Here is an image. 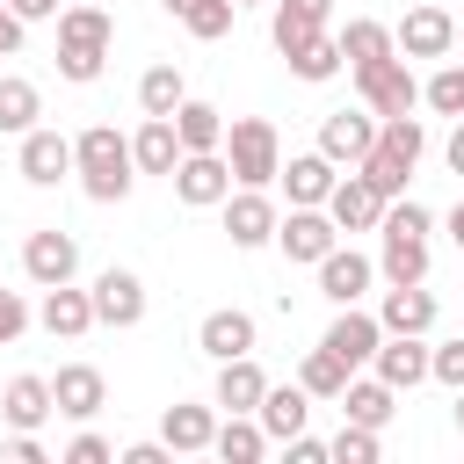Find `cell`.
Masks as SVG:
<instances>
[{
  "mask_svg": "<svg viewBox=\"0 0 464 464\" xmlns=\"http://www.w3.org/2000/svg\"><path fill=\"white\" fill-rule=\"evenodd\" d=\"M51 399H58V413H65V420H80V428H87V420L109 406V377H102L94 362H65V370L51 377Z\"/></svg>",
  "mask_w": 464,
  "mask_h": 464,
  "instance_id": "2e32d148",
  "label": "cell"
},
{
  "mask_svg": "<svg viewBox=\"0 0 464 464\" xmlns=\"http://www.w3.org/2000/svg\"><path fill=\"white\" fill-rule=\"evenodd\" d=\"M283 450H290V464H326V457H334V450H326V442H312V435H290Z\"/></svg>",
  "mask_w": 464,
  "mask_h": 464,
  "instance_id": "7dc6e473",
  "label": "cell"
},
{
  "mask_svg": "<svg viewBox=\"0 0 464 464\" xmlns=\"http://www.w3.org/2000/svg\"><path fill=\"white\" fill-rule=\"evenodd\" d=\"M14 167H22V181L29 188H58L65 174H72V138H58V130H22V152H14Z\"/></svg>",
  "mask_w": 464,
  "mask_h": 464,
  "instance_id": "7c38bea8",
  "label": "cell"
},
{
  "mask_svg": "<svg viewBox=\"0 0 464 464\" xmlns=\"http://www.w3.org/2000/svg\"><path fill=\"white\" fill-rule=\"evenodd\" d=\"M348 370H362V362H377V341H384V319L377 312H362V304H334V326L319 334Z\"/></svg>",
  "mask_w": 464,
  "mask_h": 464,
  "instance_id": "30bf717a",
  "label": "cell"
},
{
  "mask_svg": "<svg viewBox=\"0 0 464 464\" xmlns=\"http://www.w3.org/2000/svg\"><path fill=\"white\" fill-rule=\"evenodd\" d=\"M326 450H334V464H377V450H384V442H377V428H355V420H348Z\"/></svg>",
  "mask_w": 464,
  "mask_h": 464,
  "instance_id": "ab89813d",
  "label": "cell"
},
{
  "mask_svg": "<svg viewBox=\"0 0 464 464\" xmlns=\"http://www.w3.org/2000/svg\"><path fill=\"white\" fill-rule=\"evenodd\" d=\"M232 188H239V181H232V160H225V152H181V167H174V196H181L188 210H218Z\"/></svg>",
  "mask_w": 464,
  "mask_h": 464,
  "instance_id": "52a82bcc",
  "label": "cell"
},
{
  "mask_svg": "<svg viewBox=\"0 0 464 464\" xmlns=\"http://www.w3.org/2000/svg\"><path fill=\"white\" fill-rule=\"evenodd\" d=\"M36 319H44L51 341H80L87 326H102V319H94V290H72V283H51L44 304H36Z\"/></svg>",
  "mask_w": 464,
  "mask_h": 464,
  "instance_id": "ac0fdd59",
  "label": "cell"
},
{
  "mask_svg": "<svg viewBox=\"0 0 464 464\" xmlns=\"http://www.w3.org/2000/svg\"><path fill=\"white\" fill-rule=\"evenodd\" d=\"M36 116H44V94H36V80H22V72H0V130H7V138H22V130H36Z\"/></svg>",
  "mask_w": 464,
  "mask_h": 464,
  "instance_id": "d6a6232c",
  "label": "cell"
},
{
  "mask_svg": "<svg viewBox=\"0 0 464 464\" xmlns=\"http://www.w3.org/2000/svg\"><path fill=\"white\" fill-rule=\"evenodd\" d=\"M457 435H464V392H457Z\"/></svg>",
  "mask_w": 464,
  "mask_h": 464,
  "instance_id": "f5cc1de1",
  "label": "cell"
},
{
  "mask_svg": "<svg viewBox=\"0 0 464 464\" xmlns=\"http://www.w3.org/2000/svg\"><path fill=\"white\" fill-rule=\"evenodd\" d=\"M276 181H283V196H290V203H326V196H334V181H341V167H334L326 152H297V160H283V174H276Z\"/></svg>",
  "mask_w": 464,
  "mask_h": 464,
  "instance_id": "cb8c5ba5",
  "label": "cell"
},
{
  "mask_svg": "<svg viewBox=\"0 0 464 464\" xmlns=\"http://www.w3.org/2000/svg\"><path fill=\"white\" fill-rule=\"evenodd\" d=\"M420 102L435 116H464V65H435V80L420 87Z\"/></svg>",
  "mask_w": 464,
  "mask_h": 464,
  "instance_id": "f35d334b",
  "label": "cell"
},
{
  "mask_svg": "<svg viewBox=\"0 0 464 464\" xmlns=\"http://www.w3.org/2000/svg\"><path fill=\"white\" fill-rule=\"evenodd\" d=\"M420 152H428L420 116H377V145H370V160H362L355 174H370V188H377L384 203H399L406 181H413V167H420Z\"/></svg>",
  "mask_w": 464,
  "mask_h": 464,
  "instance_id": "3957f363",
  "label": "cell"
},
{
  "mask_svg": "<svg viewBox=\"0 0 464 464\" xmlns=\"http://www.w3.org/2000/svg\"><path fill=\"white\" fill-rule=\"evenodd\" d=\"M72 174H80V188H87L94 203H123L130 181H138L130 138H123L116 123H87V130L72 138Z\"/></svg>",
  "mask_w": 464,
  "mask_h": 464,
  "instance_id": "6da1fadb",
  "label": "cell"
},
{
  "mask_svg": "<svg viewBox=\"0 0 464 464\" xmlns=\"http://www.w3.org/2000/svg\"><path fill=\"white\" fill-rule=\"evenodd\" d=\"M341 65H348V58H341V36H312L304 51H290V72H297V80H312V87H319V80H334Z\"/></svg>",
  "mask_w": 464,
  "mask_h": 464,
  "instance_id": "8d00e7d4",
  "label": "cell"
},
{
  "mask_svg": "<svg viewBox=\"0 0 464 464\" xmlns=\"http://www.w3.org/2000/svg\"><path fill=\"white\" fill-rule=\"evenodd\" d=\"M181 102H188L181 65H167V58H160V65H145V80H138V109H145V116H174Z\"/></svg>",
  "mask_w": 464,
  "mask_h": 464,
  "instance_id": "836d02e7",
  "label": "cell"
},
{
  "mask_svg": "<svg viewBox=\"0 0 464 464\" xmlns=\"http://www.w3.org/2000/svg\"><path fill=\"white\" fill-rule=\"evenodd\" d=\"M326 218H334L341 232H377V225H384V196L370 188V174L348 167V174L334 181V196H326Z\"/></svg>",
  "mask_w": 464,
  "mask_h": 464,
  "instance_id": "4fadbf2b",
  "label": "cell"
},
{
  "mask_svg": "<svg viewBox=\"0 0 464 464\" xmlns=\"http://www.w3.org/2000/svg\"><path fill=\"white\" fill-rule=\"evenodd\" d=\"M450 239L464 246V196H457V210H450Z\"/></svg>",
  "mask_w": 464,
  "mask_h": 464,
  "instance_id": "f907efd6",
  "label": "cell"
},
{
  "mask_svg": "<svg viewBox=\"0 0 464 464\" xmlns=\"http://www.w3.org/2000/svg\"><path fill=\"white\" fill-rule=\"evenodd\" d=\"M457 44H464V22H457Z\"/></svg>",
  "mask_w": 464,
  "mask_h": 464,
  "instance_id": "11a10c76",
  "label": "cell"
},
{
  "mask_svg": "<svg viewBox=\"0 0 464 464\" xmlns=\"http://www.w3.org/2000/svg\"><path fill=\"white\" fill-rule=\"evenodd\" d=\"M276 14H268V44L290 58V51H304L312 36H326V14H334V0H268Z\"/></svg>",
  "mask_w": 464,
  "mask_h": 464,
  "instance_id": "e0dca14e",
  "label": "cell"
},
{
  "mask_svg": "<svg viewBox=\"0 0 464 464\" xmlns=\"http://www.w3.org/2000/svg\"><path fill=\"white\" fill-rule=\"evenodd\" d=\"M276 246H283V261L319 268V261L341 246V225L326 218V203H290V210H283V225H276Z\"/></svg>",
  "mask_w": 464,
  "mask_h": 464,
  "instance_id": "5b68a950",
  "label": "cell"
},
{
  "mask_svg": "<svg viewBox=\"0 0 464 464\" xmlns=\"http://www.w3.org/2000/svg\"><path fill=\"white\" fill-rule=\"evenodd\" d=\"M261 392H268V377H261V362H254V355L218 362V392H210V399H218L225 413H254V406H261Z\"/></svg>",
  "mask_w": 464,
  "mask_h": 464,
  "instance_id": "4316f807",
  "label": "cell"
},
{
  "mask_svg": "<svg viewBox=\"0 0 464 464\" xmlns=\"http://www.w3.org/2000/svg\"><path fill=\"white\" fill-rule=\"evenodd\" d=\"M377 276L384 283H428V232H384Z\"/></svg>",
  "mask_w": 464,
  "mask_h": 464,
  "instance_id": "d4e9b609",
  "label": "cell"
},
{
  "mask_svg": "<svg viewBox=\"0 0 464 464\" xmlns=\"http://www.w3.org/2000/svg\"><path fill=\"white\" fill-rule=\"evenodd\" d=\"M22 276H29L36 290L72 283V276H80V239H72V232H58V225L29 232V239H22Z\"/></svg>",
  "mask_w": 464,
  "mask_h": 464,
  "instance_id": "ba28073f",
  "label": "cell"
},
{
  "mask_svg": "<svg viewBox=\"0 0 464 464\" xmlns=\"http://www.w3.org/2000/svg\"><path fill=\"white\" fill-rule=\"evenodd\" d=\"M428 362H435V348H428L420 334H384V341H377V377H384L392 392L428 384Z\"/></svg>",
  "mask_w": 464,
  "mask_h": 464,
  "instance_id": "ffe728a7",
  "label": "cell"
},
{
  "mask_svg": "<svg viewBox=\"0 0 464 464\" xmlns=\"http://www.w3.org/2000/svg\"><path fill=\"white\" fill-rule=\"evenodd\" d=\"M196 348H203L210 362L254 355V312H239V304H218V312H203V326H196Z\"/></svg>",
  "mask_w": 464,
  "mask_h": 464,
  "instance_id": "d6986e66",
  "label": "cell"
},
{
  "mask_svg": "<svg viewBox=\"0 0 464 464\" xmlns=\"http://www.w3.org/2000/svg\"><path fill=\"white\" fill-rule=\"evenodd\" d=\"M392 36H399V58H450L457 51V14L450 7H406V22Z\"/></svg>",
  "mask_w": 464,
  "mask_h": 464,
  "instance_id": "8fae6325",
  "label": "cell"
},
{
  "mask_svg": "<svg viewBox=\"0 0 464 464\" xmlns=\"http://www.w3.org/2000/svg\"><path fill=\"white\" fill-rule=\"evenodd\" d=\"M188 7H196V0H167V14H188Z\"/></svg>",
  "mask_w": 464,
  "mask_h": 464,
  "instance_id": "816d5d0a",
  "label": "cell"
},
{
  "mask_svg": "<svg viewBox=\"0 0 464 464\" xmlns=\"http://www.w3.org/2000/svg\"><path fill=\"white\" fill-rule=\"evenodd\" d=\"M174 130H181L188 152H225V109H210V102H181Z\"/></svg>",
  "mask_w": 464,
  "mask_h": 464,
  "instance_id": "e575fe53",
  "label": "cell"
},
{
  "mask_svg": "<svg viewBox=\"0 0 464 464\" xmlns=\"http://www.w3.org/2000/svg\"><path fill=\"white\" fill-rule=\"evenodd\" d=\"M428 377H435V384H450V392H464V334H457V341H435Z\"/></svg>",
  "mask_w": 464,
  "mask_h": 464,
  "instance_id": "60d3db41",
  "label": "cell"
},
{
  "mask_svg": "<svg viewBox=\"0 0 464 464\" xmlns=\"http://www.w3.org/2000/svg\"><path fill=\"white\" fill-rule=\"evenodd\" d=\"M232 14H239V0H196L188 14H174L196 44H218V36H232Z\"/></svg>",
  "mask_w": 464,
  "mask_h": 464,
  "instance_id": "74e56055",
  "label": "cell"
},
{
  "mask_svg": "<svg viewBox=\"0 0 464 464\" xmlns=\"http://www.w3.org/2000/svg\"><path fill=\"white\" fill-rule=\"evenodd\" d=\"M377 319H384V334H428L435 326V297L420 283H392L384 304H377Z\"/></svg>",
  "mask_w": 464,
  "mask_h": 464,
  "instance_id": "484cf974",
  "label": "cell"
},
{
  "mask_svg": "<svg viewBox=\"0 0 464 464\" xmlns=\"http://www.w3.org/2000/svg\"><path fill=\"white\" fill-rule=\"evenodd\" d=\"M341 58H348V72H362V65H377V58H399V36H392V22H370V14H355V22L341 29Z\"/></svg>",
  "mask_w": 464,
  "mask_h": 464,
  "instance_id": "f1b7e54d",
  "label": "cell"
},
{
  "mask_svg": "<svg viewBox=\"0 0 464 464\" xmlns=\"http://www.w3.org/2000/svg\"><path fill=\"white\" fill-rule=\"evenodd\" d=\"M254 413H261L268 442H290V435H304V420H312V392H304V384H268Z\"/></svg>",
  "mask_w": 464,
  "mask_h": 464,
  "instance_id": "603a6c76",
  "label": "cell"
},
{
  "mask_svg": "<svg viewBox=\"0 0 464 464\" xmlns=\"http://www.w3.org/2000/svg\"><path fill=\"white\" fill-rule=\"evenodd\" d=\"M218 210H225L232 246H268V239H276V225H283V210L268 203V188H239V196H225Z\"/></svg>",
  "mask_w": 464,
  "mask_h": 464,
  "instance_id": "5bb4252c",
  "label": "cell"
},
{
  "mask_svg": "<svg viewBox=\"0 0 464 464\" xmlns=\"http://www.w3.org/2000/svg\"><path fill=\"white\" fill-rule=\"evenodd\" d=\"M181 130H174V116H145L138 123V138H130V160H138V174H167L174 181V167H181Z\"/></svg>",
  "mask_w": 464,
  "mask_h": 464,
  "instance_id": "7402d4cb",
  "label": "cell"
},
{
  "mask_svg": "<svg viewBox=\"0 0 464 464\" xmlns=\"http://www.w3.org/2000/svg\"><path fill=\"white\" fill-rule=\"evenodd\" d=\"M29 326V304H22V290H0V341H14Z\"/></svg>",
  "mask_w": 464,
  "mask_h": 464,
  "instance_id": "7bdbcfd3",
  "label": "cell"
},
{
  "mask_svg": "<svg viewBox=\"0 0 464 464\" xmlns=\"http://www.w3.org/2000/svg\"><path fill=\"white\" fill-rule=\"evenodd\" d=\"M355 87H362V109H377V116H413V109H420L413 58H377V65L355 72Z\"/></svg>",
  "mask_w": 464,
  "mask_h": 464,
  "instance_id": "8992f818",
  "label": "cell"
},
{
  "mask_svg": "<svg viewBox=\"0 0 464 464\" xmlns=\"http://www.w3.org/2000/svg\"><path fill=\"white\" fill-rule=\"evenodd\" d=\"M94 319L102 326H138L145 319V283L130 268H102L94 276Z\"/></svg>",
  "mask_w": 464,
  "mask_h": 464,
  "instance_id": "44dd1931",
  "label": "cell"
},
{
  "mask_svg": "<svg viewBox=\"0 0 464 464\" xmlns=\"http://www.w3.org/2000/svg\"><path fill=\"white\" fill-rule=\"evenodd\" d=\"M123 464H174V442H167V435H160V442H130Z\"/></svg>",
  "mask_w": 464,
  "mask_h": 464,
  "instance_id": "f6af8a7d",
  "label": "cell"
},
{
  "mask_svg": "<svg viewBox=\"0 0 464 464\" xmlns=\"http://www.w3.org/2000/svg\"><path fill=\"white\" fill-rule=\"evenodd\" d=\"M239 7H261V0H239Z\"/></svg>",
  "mask_w": 464,
  "mask_h": 464,
  "instance_id": "db71d44e",
  "label": "cell"
},
{
  "mask_svg": "<svg viewBox=\"0 0 464 464\" xmlns=\"http://www.w3.org/2000/svg\"><path fill=\"white\" fill-rule=\"evenodd\" d=\"M0 413H7V428H44V420L58 413L51 377H14V384L0 392Z\"/></svg>",
  "mask_w": 464,
  "mask_h": 464,
  "instance_id": "f546056e",
  "label": "cell"
},
{
  "mask_svg": "<svg viewBox=\"0 0 464 464\" xmlns=\"http://www.w3.org/2000/svg\"><path fill=\"white\" fill-rule=\"evenodd\" d=\"M370 145H377V109H334V116L319 123V152H326L334 167H362Z\"/></svg>",
  "mask_w": 464,
  "mask_h": 464,
  "instance_id": "9c48e42d",
  "label": "cell"
},
{
  "mask_svg": "<svg viewBox=\"0 0 464 464\" xmlns=\"http://www.w3.org/2000/svg\"><path fill=\"white\" fill-rule=\"evenodd\" d=\"M7 7H14V14H22V22H58V14H65V7H58V0H7Z\"/></svg>",
  "mask_w": 464,
  "mask_h": 464,
  "instance_id": "c3c4849f",
  "label": "cell"
},
{
  "mask_svg": "<svg viewBox=\"0 0 464 464\" xmlns=\"http://www.w3.org/2000/svg\"><path fill=\"white\" fill-rule=\"evenodd\" d=\"M109 44H116V22H109V7H94V0H72V7L58 14V72H65L72 87L102 80V65H109Z\"/></svg>",
  "mask_w": 464,
  "mask_h": 464,
  "instance_id": "7a4b0ae2",
  "label": "cell"
},
{
  "mask_svg": "<svg viewBox=\"0 0 464 464\" xmlns=\"http://www.w3.org/2000/svg\"><path fill=\"white\" fill-rule=\"evenodd\" d=\"M341 413H348L355 428H384V420L399 413V392H392L384 377H348V392H341Z\"/></svg>",
  "mask_w": 464,
  "mask_h": 464,
  "instance_id": "4dcf8cb0",
  "label": "cell"
},
{
  "mask_svg": "<svg viewBox=\"0 0 464 464\" xmlns=\"http://www.w3.org/2000/svg\"><path fill=\"white\" fill-rule=\"evenodd\" d=\"M348 377H355V370H348L326 341H319V348H304V362H297V384H304L312 399H341V392H348Z\"/></svg>",
  "mask_w": 464,
  "mask_h": 464,
  "instance_id": "d590c367",
  "label": "cell"
},
{
  "mask_svg": "<svg viewBox=\"0 0 464 464\" xmlns=\"http://www.w3.org/2000/svg\"><path fill=\"white\" fill-rule=\"evenodd\" d=\"M22 29H29V22H22V14L0 0V58H14V51H22Z\"/></svg>",
  "mask_w": 464,
  "mask_h": 464,
  "instance_id": "bcb514c9",
  "label": "cell"
},
{
  "mask_svg": "<svg viewBox=\"0 0 464 464\" xmlns=\"http://www.w3.org/2000/svg\"><path fill=\"white\" fill-rule=\"evenodd\" d=\"M160 435L174 442V457L210 450V435H218V399H210V406H167V413H160Z\"/></svg>",
  "mask_w": 464,
  "mask_h": 464,
  "instance_id": "83f0119b",
  "label": "cell"
},
{
  "mask_svg": "<svg viewBox=\"0 0 464 464\" xmlns=\"http://www.w3.org/2000/svg\"><path fill=\"white\" fill-rule=\"evenodd\" d=\"M225 160H232V181L239 188H268L283 174V138L268 116H232L225 123Z\"/></svg>",
  "mask_w": 464,
  "mask_h": 464,
  "instance_id": "277c9868",
  "label": "cell"
},
{
  "mask_svg": "<svg viewBox=\"0 0 464 464\" xmlns=\"http://www.w3.org/2000/svg\"><path fill=\"white\" fill-rule=\"evenodd\" d=\"M442 160H450V174H464V116H457V130H450V145H442Z\"/></svg>",
  "mask_w": 464,
  "mask_h": 464,
  "instance_id": "681fc988",
  "label": "cell"
},
{
  "mask_svg": "<svg viewBox=\"0 0 464 464\" xmlns=\"http://www.w3.org/2000/svg\"><path fill=\"white\" fill-rule=\"evenodd\" d=\"M370 283H377V261L355 254V246H334V254L319 261V297H326V304H362Z\"/></svg>",
  "mask_w": 464,
  "mask_h": 464,
  "instance_id": "9a60e30c",
  "label": "cell"
},
{
  "mask_svg": "<svg viewBox=\"0 0 464 464\" xmlns=\"http://www.w3.org/2000/svg\"><path fill=\"white\" fill-rule=\"evenodd\" d=\"M7 457H14V464H44V442H36V428H14V435H7Z\"/></svg>",
  "mask_w": 464,
  "mask_h": 464,
  "instance_id": "ee69618b",
  "label": "cell"
},
{
  "mask_svg": "<svg viewBox=\"0 0 464 464\" xmlns=\"http://www.w3.org/2000/svg\"><path fill=\"white\" fill-rule=\"evenodd\" d=\"M109 457H116V450H109V442H102L94 428H80V435L65 442V464H109Z\"/></svg>",
  "mask_w": 464,
  "mask_h": 464,
  "instance_id": "b9f144b4",
  "label": "cell"
},
{
  "mask_svg": "<svg viewBox=\"0 0 464 464\" xmlns=\"http://www.w3.org/2000/svg\"><path fill=\"white\" fill-rule=\"evenodd\" d=\"M210 450H218L225 464H261V450H268L261 413H225V420H218V435H210Z\"/></svg>",
  "mask_w": 464,
  "mask_h": 464,
  "instance_id": "1f68e13d",
  "label": "cell"
}]
</instances>
